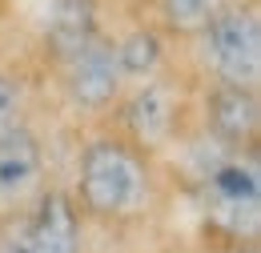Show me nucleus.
<instances>
[{
  "mask_svg": "<svg viewBox=\"0 0 261 253\" xmlns=\"http://www.w3.org/2000/svg\"><path fill=\"white\" fill-rule=\"evenodd\" d=\"M193 129L229 153H249L261 145V89L241 85H193Z\"/></svg>",
  "mask_w": 261,
  "mask_h": 253,
  "instance_id": "nucleus-7",
  "label": "nucleus"
},
{
  "mask_svg": "<svg viewBox=\"0 0 261 253\" xmlns=\"http://www.w3.org/2000/svg\"><path fill=\"white\" fill-rule=\"evenodd\" d=\"M113 44H117V61L125 72V89L145 81V77H157L165 68L177 64V44L165 36L149 16L129 20L121 29H113Z\"/></svg>",
  "mask_w": 261,
  "mask_h": 253,
  "instance_id": "nucleus-9",
  "label": "nucleus"
},
{
  "mask_svg": "<svg viewBox=\"0 0 261 253\" xmlns=\"http://www.w3.org/2000/svg\"><path fill=\"white\" fill-rule=\"evenodd\" d=\"M193 81L261 89V4L225 0L217 16L185 44Z\"/></svg>",
  "mask_w": 261,
  "mask_h": 253,
  "instance_id": "nucleus-5",
  "label": "nucleus"
},
{
  "mask_svg": "<svg viewBox=\"0 0 261 253\" xmlns=\"http://www.w3.org/2000/svg\"><path fill=\"white\" fill-rule=\"evenodd\" d=\"M0 16H4V4H0Z\"/></svg>",
  "mask_w": 261,
  "mask_h": 253,
  "instance_id": "nucleus-13",
  "label": "nucleus"
},
{
  "mask_svg": "<svg viewBox=\"0 0 261 253\" xmlns=\"http://www.w3.org/2000/svg\"><path fill=\"white\" fill-rule=\"evenodd\" d=\"M221 4H225V0H149V20H153L177 48H185L197 32L217 16Z\"/></svg>",
  "mask_w": 261,
  "mask_h": 253,
  "instance_id": "nucleus-10",
  "label": "nucleus"
},
{
  "mask_svg": "<svg viewBox=\"0 0 261 253\" xmlns=\"http://www.w3.org/2000/svg\"><path fill=\"white\" fill-rule=\"evenodd\" d=\"M48 185H53V161L40 129H4L0 133V221L33 205Z\"/></svg>",
  "mask_w": 261,
  "mask_h": 253,
  "instance_id": "nucleus-8",
  "label": "nucleus"
},
{
  "mask_svg": "<svg viewBox=\"0 0 261 253\" xmlns=\"http://www.w3.org/2000/svg\"><path fill=\"white\" fill-rule=\"evenodd\" d=\"M221 253H261V245H229V249Z\"/></svg>",
  "mask_w": 261,
  "mask_h": 253,
  "instance_id": "nucleus-12",
  "label": "nucleus"
},
{
  "mask_svg": "<svg viewBox=\"0 0 261 253\" xmlns=\"http://www.w3.org/2000/svg\"><path fill=\"white\" fill-rule=\"evenodd\" d=\"M0 253H89V225L68 185H48L33 205L0 221Z\"/></svg>",
  "mask_w": 261,
  "mask_h": 253,
  "instance_id": "nucleus-6",
  "label": "nucleus"
},
{
  "mask_svg": "<svg viewBox=\"0 0 261 253\" xmlns=\"http://www.w3.org/2000/svg\"><path fill=\"white\" fill-rule=\"evenodd\" d=\"M68 197L89 229L133 233L165 205V161L137 149L113 125H93L72 153Z\"/></svg>",
  "mask_w": 261,
  "mask_h": 253,
  "instance_id": "nucleus-1",
  "label": "nucleus"
},
{
  "mask_svg": "<svg viewBox=\"0 0 261 253\" xmlns=\"http://www.w3.org/2000/svg\"><path fill=\"white\" fill-rule=\"evenodd\" d=\"M36 77L16 61H0V133L4 129L36 125Z\"/></svg>",
  "mask_w": 261,
  "mask_h": 253,
  "instance_id": "nucleus-11",
  "label": "nucleus"
},
{
  "mask_svg": "<svg viewBox=\"0 0 261 253\" xmlns=\"http://www.w3.org/2000/svg\"><path fill=\"white\" fill-rule=\"evenodd\" d=\"M193 85L197 81L177 64L157 77H145L121 93L105 125L129 137L149 157L169 161V153L193 133Z\"/></svg>",
  "mask_w": 261,
  "mask_h": 253,
  "instance_id": "nucleus-3",
  "label": "nucleus"
},
{
  "mask_svg": "<svg viewBox=\"0 0 261 253\" xmlns=\"http://www.w3.org/2000/svg\"><path fill=\"white\" fill-rule=\"evenodd\" d=\"M197 133V129H193ZM197 145L205 157L197 161L189 189H193L197 213L205 233L217 241V249L229 245H261V165L257 149L229 153L221 145L205 141L197 133Z\"/></svg>",
  "mask_w": 261,
  "mask_h": 253,
  "instance_id": "nucleus-2",
  "label": "nucleus"
},
{
  "mask_svg": "<svg viewBox=\"0 0 261 253\" xmlns=\"http://www.w3.org/2000/svg\"><path fill=\"white\" fill-rule=\"evenodd\" d=\"M40 64L48 68L61 105L85 125H105L113 105L125 93V72L117 61V44H113L109 24H100V29L85 32L81 40L57 48Z\"/></svg>",
  "mask_w": 261,
  "mask_h": 253,
  "instance_id": "nucleus-4",
  "label": "nucleus"
}]
</instances>
